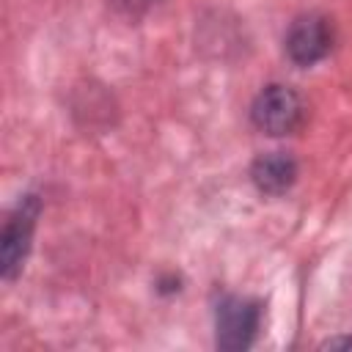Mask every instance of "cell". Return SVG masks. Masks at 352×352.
Instances as JSON below:
<instances>
[{
	"label": "cell",
	"instance_id": "obj_6",
	"mask_svg": "<svg viewBox=\"0 0 352 352\" xmlns=\"http://www.w3.org/2000/svg\"><path fill=\"white\" fill-rule=\"evenodd\" d=\"M324 346H327V349H336V346H352V338H336V341H327Z\"/></svg>",
	"mask_w": 352,
	"mask_h": 352
},
{
	"label": "cell",
	"instance_id": "obj_4",
	"mask_svg": "<svg viewBox=\"0 0 352 352\" xmlns=\"http://www.w3.org/2000/svg\"><path fill=\"white\" fill-rule=\"evenodd\" d=\"M33 217H36V204L28 201V204L19 206V212L8 220L6 231H3V272H6V278L14 275V270L19 267V261L28 253V239H30Z\"/></svg>",
	"mask_w": 352,
	"mask_h": 352
},
{
	"label": "cell",
	"instance_id": "obj_5",
	"mask_svg": "<svg viewBox=\"0 0 352 352\" xmlns=\"http://www.w3.org/2000/svg\"><path fill=\"white\" fill-rule=\"evenodd\" d=\"M297 176V165L289 154L283 151H272V154H264L253 162V182L261 192H270V195H280L283 190L292 187Z\"/></svg>",
	"mask_w": 352,
	"mask_h": 352
},
{
	"label": "cell",
	"instance_id": "obj_1",
	"mask_svg": "<svg viewBox=\"0 0 352 352\" xmlns=\"http://www.w3.org/2000/svg\"><path fill=\"white\" fill-rule=\"evenodd\" d=\"M250 116L261 132L280 138V135H292L300 129L305 118V107H302V99L292 88L270 85L256 96Z\"/></svg>",
	"mask_w": 352,
	"mask_h": 352
},
{
	"label": "cell",
	"instance_id": "obj_3",
	"mask_svg": "<svg viewBox=\"0 0 352 352\" xmlns=\"http://www.w3.org/2000/svg\"><path fill=\"white\" fill-rule=\"evenodd\" d=\"M217 346L245 349L258 330V305L245 297H226L217 305Z\"/></svg>",
	"mask_w": 352,
	"mask_h": 352
},
{
	"label": "cell",
	"instance_id": "obj_2",
	"mask_svg": "<svg viewBox=\"0 0 352 352\" xmlns=\"http://www.w3.org/2000/svg\"><path fill=\"white\" fill-rule=\"evenodd\" d=\"M333 47V25L319 14H305L292 22L286 33V52L297 66L322 60Z\"/></svg>",
	"mask_w": 352,
	"mask_h": 352
}]
</instances>
